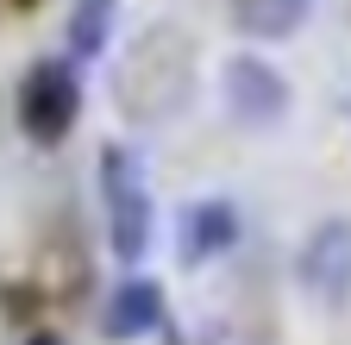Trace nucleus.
<instances>
[{"mask_svg": "<svg viewBox=\"0 0 351 345\" xmlns=\"http://www.w3.org/2000/svg\"><path fill=\"white\" fill-rule=\"evenodd\" d=\"M195 63H201V45L182 32V25H145L138 38L125 45L119 69H113V101L125 119L138 126H157V119H176L195 95Z\"/></svg>", "mask_w": 351, "mask_h": 345, "instance_id": "nucleus-1", "label": "nucleus"}, {"mask_svg": "<svg viewBox=\"0 0 351 345\" xmlns=\"http://www.w3.org/2000/svg\"><path fill=\"white\" fill-rule=\"evenodd\" d=\"M101 213H107V245L119 264H138L151 251V182L125 145H101Z\"/></svg>", "mask_w": 351, "mask_h": 345, "instance_id": "nucleus-2", "label": "nucleus"}, {"mask_svg": "<svg viewBox=\"0 0 351 345\" xmlns=\"http://www.w3.org/2000/svg\"><path fill=\"white\" fill-rule=\"evenodd\" d=\"M13 113H19V132L32 145H63L75 132V119H82V82H75V63L63 57H44L25 69L19 82V95H13Z\"/></svg>", "mask_w": 351, "mask_h": 345, "instance_id": "nucleus-3", "label": "nucleus"}, {"mask_svg": "<svg viewBox=\"0 0 351 345\" xmlns=\"http://www.w3.org/2000/svg\"><path fill=\"white\" fill-rule=\"evenodd\" d=\"M219 95H226V113H232L239 126H251V132L282 126V119H289V101H295L289 82H282V69L263 63V57H251V51L226 57V69H219Z\"/></svg>", "mask_w": 351, "mask_h": 345, "instance_id": "nucleus-4", "label": "nucleus"}, {"mask_svg": "<svg viewBox=\"0 0 351 345\" xmlns=\"http://www.w3.org/2000/svg\"><path fill=\"white\" fill-rule=\"evenodd\" d=\"M295 276L326 314H339L351 301V220H320L307 233V245L295 257Z\"/></svg>", "mask_w": 351, "mask_h": 345, "instance_id": "nucleus-5", "label": "nucleus"}, {"mask_svg": "<svg viewBox=\"0 0 351 345\" xmlns=\"http://www.w3.org/2000/svg\"><path fill=\"white\" fill-rule=\"evenodd\" d=\"M239 245V207L232 201H195V207H182V226H176V257H182L189 270H201V264H213V257H226Z\"/></svg>", "mask_w": 351, "mask_h": 345, "instance_id": "nucleus-6", "label": "nucleus"}, {"mask_svg": "<svg viewBox=\"0 0 351 345\" xmlns=\"http://www.w3.org/2000/svg\"><path fill=\"white\" fill-rule=\"evenodd\" d=\"M151 326H163V283L151 276H132L107 295V314H101V339L125 345V339H145Z\"/></svg>", "mask_w": 351, "mask_h": 345, "instance_id": "nucleus-7", "label": "nucleus"}, {"mask_svg": "<svg viewBox=\"0 0 351 345\" xmlns=\"http://www.w3.org/2000/svg\"><path fill=\"white\" fill-rule=\"evenodd\" d=\"M226 7H232V25L245 38H289L314 13V0H226Z\"/></svg>", "mask_w": 351, "mask_h": 345, "instance_id": "nucleus-8", "label": "nucleus"}, {"mask_svg": "<svg viewBox=\"0 0 351 345\" xmlns=\"http://www.w3.org/2000/svg\"><path fill=\"white\" fill-rule=\"evenodd\" d=\"M113 13H119V0H75V13H69V51L75 57H101L107 32H113Z\"/></svg>", "mask_w": 351, "mask_h": 345, "instance_id": "nucleus-9", "label": "nucleus"}, {"mask_svg": "<svg viewBox=\"0 0 351 345\" xmlns=\"http://www.w3.org/2000/svg\"><path fill=\"white\" fill-rule=\"evenodd\" d=\"M25 345H69V339H63V333H57V326H38V333H32V339H25Z\"/></svg>", "mask_w": 351, "mask_h": 345, "instance_id": "nucleus-10", "label": "nucleus"}, {"mask_svg": "<svg viewBox=\"0 0 351 345\" xmlns=\"http://www.w3.org/2000/svg\"><path fill=\"white\" fill-rule=\"evenodd\" d=\"M7 7H19V13H25V7H44V0H7Z\"/></svg>", "mask_w": 351, "mask_h": 345, "instance_id": "nucleus-11", "label": "nucleus"}]
</instances>
